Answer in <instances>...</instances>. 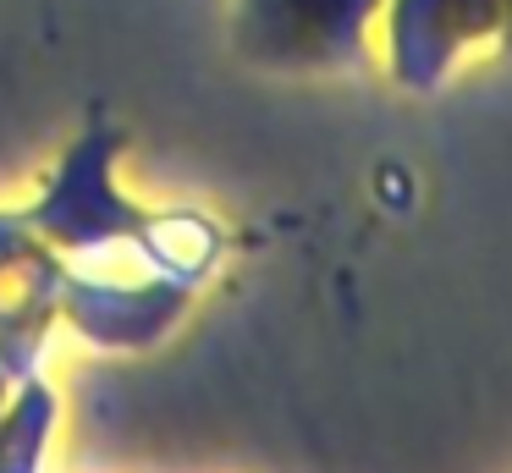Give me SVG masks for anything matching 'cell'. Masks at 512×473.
Here are the masks:
<instances>
[{"instance_id": "6da1fadb", "label": "cell", "mask_w": 512, "mask_h": 473, "mask_svg": "<svg viewBox=\"0 0 512 473\" xmlns=\"http://www.w3.org/2000/svg\"><path fill=\"white\" fill-rule=\"evenodd\" d=\"M116 160H122V132L105 116H94L78 138L61 149L56 171L45 176L39 198L23 209L39 242H50L56 253L78 259V253H111L133 237V226L144 220V204L122 193L116 182Z\"/></svg>"}, {"instance_id": "7a4b0ae2", "label": "cell", "mask_w": 512, "mask_h": 473, "mask_svg": "<svg viewBox=\"0 0 512 473\" xmlns=\"http://www.w3.org/2000/svg\"><path fill=\"white\" fill-rule=\"evenodd\" d=\"M386 0H232V44L248 66L281 77H331L369 61Z\"/></svg>"}, {"instance_id": "3957f363", "label": "cell", "mask_w": 512, "mask_h": 473, "mask_svg": "<svg viewBox=\"0 0 512 473\" xmlns=\"http://www.w3.org/2000/svg\"><path fill=\"white\" fill-rule=\"evenodd\" d=\"M193 308V292L155 270H83L67 264L61 281V319L89 347L105 352H144L166 341Z\"/></svg>"}, {"instance_id": "277c9868", "label": "cell", "mask_w": 512, "mask_h": 473, "mask_svg": "<svg viewBox=\"0 0 512 473\" xmlns=\"http://www.w3.org/2000/svg\"><path fill=\"white\" fill-rule=\"evenodd\" d=\"M501 0H386L380 28H386V72L397 88L430 94L452 77L474 44L496 39Z\"/></svg>"}, {"instance_id": "5b68a950", "label": "cell", "mask_w": 512, "mask_h": 473, "mask_svg": "<svg viewBox=\"0 0 512 473\" xmlns=\"http://www.w3.org/2000/svg\"><path fill=\"white\" fill-rule=\"evenodd\" d=\"M61 281L67 253L50 242H28L17 259L0 264V374L12 385L39 374L45 341L61 325Z\"/></svg>"}, {"instance_id": "8992f818", "label": "cell", "mask_w": 512, "mask_h": 473, "mask_svg": "<svg viewBox=\"0 0 512 473\" xmlns=\"http://www.w3.org/2000/svg\"><path fill=\"white\" fill-rule=\"evenodd\" d=\"M133 253L144 259V270L166 275V281L199 292L215 275L226 253V237L210 215H193V209H144V220L133 226Z\"/></svg>"}, {"instance_id": "52a82bcc", "label": "cell", "mask_w": 512, "mask_h": 473, "mask_svg": "<svg viewBox=\"0 0 512 473\" xmlns=\"http://www.w3.org/2000/svg\"><path fill=\"white\" fill-rule=\"evenodd\" d=\"M61 418V396L45 374H28L12 385L0 407V473H45V451Z\"/></svg>"}, {"instance_id": "ba28073f", "label": "cell", "mask_w": 512, "mask_h": 473, "mask_svg": "<svg viewBox=\"0 0 512 473\" xmlns=\"http://www.w3.org/2000/svg\"><path fill=\"white\" fill-rule=\"evenodd\" d=\"M28 242H39V237H34V226H28L23 209H0V264L17 259V253H23Z\"/></svg>"}, {"instance_id": "9c48e42d", "label": "cell", "mask_w": 512, "mask_h": 473, "mask_svg": "<svg viewBox=\"0 0 512 473\" xmlns=\"http://www.w3.org/2000/svg\"><path fill=\"white\" fill-rule=\"evenodd\" d=\"M496 44H501V55L512 61V0H501V17H496Z\"/></svg>"}, {"instance_id": "30bf717a", "label": "cell", "mask_w": 512, "mask_h": 473, "mask_svg": "<svg viewBox=\"0 0 512 473\" xmlns=\"http://www.w3.org/2000/svg\"><path fill=\"white\" fill-rule=\"evenodd\" d=\"M6 396H12V380H6V374H0V407H6Z\"/></svg>"}]
</instances>
